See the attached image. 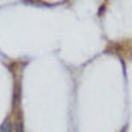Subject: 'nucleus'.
<instances>
[{"instance_id":"nucleus-1","label":"nucleus","mask_w":132,"mask_h":132,"mask_svg":"<svg viewBox=\"0 0 132 132\" xmlns=\"http://www.w3.org/2000/svg\"><path fill=\"white\" fill-rule=\"evenodd\" d=\"M0 132H11V125L8 122H4L0 125Z\"/></svg>"}]
</instances>
